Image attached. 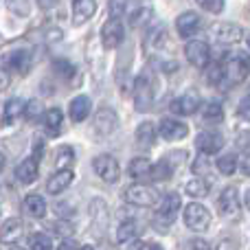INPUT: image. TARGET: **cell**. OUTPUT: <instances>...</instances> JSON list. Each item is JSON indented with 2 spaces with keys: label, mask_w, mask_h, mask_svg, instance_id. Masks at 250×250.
Masks as SVG:
<instances>
[{
  "label": "cell",
  "mask_w": 250,
  "mask_h": 250,
  "mask_svg": "<svg viewBox=\"0 0 250 250\" xmlns=\"http://www.w3.org/2000/svg\"><path fill=\"white\" fill-rule=\"evenodd\" d=\"M242 169H244V173H248V176H250V154L242 160Z\"/></svg>",
  "instance_id": "cell-47"
},
{
  "label": "cell",
  "mask_w": 250,
  "mask_h": 250,
  "mask_svg": "<svg viewBox=\"0 0 250 250\" xmlns=\"http://www.w3.org/2000/svg\"><path fill=\"white\" fill-rule=\"evenodd\" d=\"M215 250H239V244L233 237H224V239H220Z\"/></svg>",
  "instance_id": "cell-42"
},
{
  "label": "cell",
  "mask_w": 250,
  "mask_h": 250,
  "mask_svg": "<svg viewBox=\"0 0 250 250\" xmlns=\"http://www.w3.org/2000/svg\"><path fill=\"white\" fill-rule=\"evenodd\" d=\"M42 121H44V129H46L48 136H57L62 129V123H64V114H62L60 108H51L42 114Z\"/></svg>",
  "instance_id": "cell-24"
},
{
  "label": "cell",
  "mask_w": 250,
  "mask_h": 250,
  "mask_svg": "<svg viewBox=\"0 0 250 250\" xmlns=\"http://www.w3.org/2000/svg\"><path fill=\"white\" fill-rule=\"evenodd\" d=\"M73 171L70 169H60L57 173H53L51 178H48V182H46V191L51 195H57V193H62L64 189H68L70 187V182H73Z\"/></svg>",
  "instance_id": "cell-21"
},
{
  "label": "cell",
  "mask_w": 250,
  "mask_h": 250,
  "mask_svg": "<svg viewBox=\"0 0 250 250\" xmlns=\"http://www.w3.org/2000/svg\"><path fill=\"white\" fill-rule=\"evenodd\" d=\"M125 202L134 204V207H156L160 202L158 189L149 185H132L125 189Z\"/></svg>",
  "instance_id": "cell-1"
},
{
  "label": "cell",
  "mask_w": 250,
  "mask_h": 250,
  "mask_svg": "<svg viewBox=\"0 0 250 250\" xmlns=\"http://www.w3.org/2000/svg\"><path fill=\"white\" fill-rule=\"evenodd\" d=\"M244 204H246V207L250 208V189L246 191V195H244Z\"/></svg>",
  "instance_id": "cell-48"
},
{
  "label": "cell",
  "mask_w": 250,
  "mask_h": 250,
  "mask_svg": "<svg viewBox=\"0 0 250 250\" xmlns=\"http://www.w3.org/2000/svg\"><path fill=\"white\" fill-rule=\"evenodd\" d=\"M123 38H125V29H123L121 18H110L104 24V29H101V42H104V46L117 48L123 42Z\"/></svg>",
  "instance_id": "cell-10"
},
{
  "label": "cell",
  "mask_w": 250,
  "mask_h": 250,
  "mask_svg": "<svg viewBox=\"0 0 250 250\" xmlns=\"http://www.w3.org/2000/svg\"><path fill=\"white\" fill-rule=\"evenodd\" d=\"M22 207H24V213L29 217H35V220H40V217L46 215V202H44L42 195H26L24 202H22Z\"/></svg>",
  "instance_id": "cell-25"
},
{
  "label": "cell",
  "mask_w": 250,
  "mask_h": 250,
  "mask_svg": "<svg viewBox=\"0 0 250 250\" xmlns=\"http://www.w3.org/2000/svg\"><path fill=\"white\" fill-rule=\"evenodd\" d=\"M191 250H211V246L204 239H191Z\"/></svg>",
  "instance_id": "cell-43"
},
{
  "label": "cell",
  "mask_w": 250,
  "mask_h": 250,
  "mask_svg": "<svg viewBox=\"0 0 250 250\" xmlns=\"http://www.w3.org/2000/svg\"><path fill=\"white\" fill-rule=\"evenodd\" d=\"M90 110H92V101L88 99L86 95L75 97V99L70 101V105H68V114H70V119H73L75 123L86 121L88 114H90Z\"/></svg>",
  "instance_id": "cell-20"
},
{
  "label": "cell",
  "mask_w": 250,
  "mask_h": 250,
  "mask_svg": "<svg viewBox=\"0 0 250 250\" xmlns=\"http://www.w3.org/2000/svg\"><path fill=\"white\" fill-rule=\"evenodd\" d=\"M73 163H75L73 147H68V145L60 147V149H57V154H55V167H57V171H60V169H70V165H73Z\"/></svg>",
  "instance_id": "cell-29"
},
{
  "label": "cell",
  "mask_w": 250,
  "mask_h": 250,
  "mask_svg": "<svg viewBox=\"0 0 250 250\" xmlns=\"http://www.w3.org/2000/svg\"><path fill=\"white\" fill-rule=\"evenodd\" d=\"M217 204H220L222 215H235V213L239 211V193H237V189H235V187H226V189L220 193Z\"/></svg>",
  "instance_id": "cell-19"
},
{
  "label": "cell",
  "mask_w": 250,
  "mask_h": 250,
  "mask_svg": "<svg viewBox=\"0 0 250 250\" xmlns=\"http://www.w3.org/2000/svg\"><path fill=\"white\" fill-rule=\"evenodd\" d=\"M185 224L187 229L195 230V233H204V230H208V226H211V211H208L207 207H202V204L198 202H191L185 207Z\"/></svg>",
  "instance_id": "cell-2"
},
{
  "label": "cell",
  "mask_w": 250,
  "mask_h": 250,
  "mask_svg": "<svg viewBox=\"0 0 250 250\" xmlns=\"http://www.w3.org/2000/svg\"><path fill=\"white\" fill-rule=\"evenodd\" d=\"M198 4L208 13H220L224 9V0H198Z\"/></svg>",
  "instance_id": "cell-38"
},
{
  "label": "cell",
  "mask_w": 250,
  "mask_h": 250,
  "mask_svg": "<svg viewBox=\"0 0 250 250\" xmlns=\"http://www.w3.org/2000/svg\"><path fill=\"white\" fill-rule=\"evenodd\" d=\"M24 112V101L22 99H11L4 104V112H2V125H13Z\"/></svg>",
  "instance_id": "cell-26"
},
{
  "label": "cell",
  "mask_w": 250,
  "mask_h": 250,
  "mask_svg": "<svg viewBox=\"0 0 250 250\" xmlns=\"http://www.w3.org/2000/svg\"><path fill=\"white\" fill-rule=\"evenodd\" d=\"M92 169H95L97 176H99L104 182H108V185L117 182V180H119V176H121V169H119L117 158H112L110 154H101V156H97V158L92 160Z\"/></svg>",
  "instance_id": "cell-8"
},
{
  "label": "cell",
  "mask_w": 250,
  "mask_h": 250,
  "mask_svg": "<svg viewBox=\"0 0 250 250\" xmlns=\"http://www.w3.org/2000/svg\"><path fill=\"white\" fill-rule=\"evenodd\" d=\"M215 165H217V169H220V173H224V176H233V173L237 171V158H235L233 154L220 156Z\"/></svg>",
  "instance_id": "cell-34"
},
{
  "label": "cell",
  "mask_w": 250,
  "mask_h": 250,
  "mask_svg": "<svg viewBox=\"0 0 250 250\" xmlns=\"http://www.w3.org/2000/svg\"><path fill=\"white\" fill-rule=\"evenodd\" d=\"M90 222H92V230L97 237H105L110 226V208L105 204V200L95 198L90 202Z\"/></svg>",
  "instance_id": "cell-4"
},
{
  "label": "cell",
  "mask_w": 250,
  "mask_h": 250,
  "mask_svg": "<svg viewBox=\"0 0 250 250\" xmlns=\"http://www.w3.org/2000/svg\"><path fill=\"white\" fill-rule=\"evenodd\" d=\"M7 2H9V9L16 11L18 16H26L29 13V2L26 0H7Z\"/></svg>",
  "instance_id": "cell-39"
},
{
  "label": "cell",
  "mask_w": 250,
  "mask_h": 250,
  "mask_svg": "<svg viewBox=\"0 0 250 250\" xmlns=\"http://www.w3.org/2000/svg\"><path fill=\"white\" fill-rule=\"evenodd\" d=\"M154 104V82L147 75H138L134 82V108L145 112Z\"/></svg>",
  "instance_id": "cell-3"
},
{
  "label": "cell",
  "mask_w": 250,
  "mask_h": 250,
  "mask_svg": "<svg viewBox=\"0 0 250 250\" xmlns=\"http://www.w3.org/2000/svg\"><path fill=\"white\" fill-rule=\"evenodd\" d=\"M97 11V2L95 0H73V22L75 24H83L88 22Z\"/></svg>",
  "instance_id": "cell-22"
},
{
  "label": "cell",
  "mask_w": 250,
  "mask_h": 250,
  "mask_svg": "<svg viewBox=\"0 0 250 250\" xmlns=\"http://www.w3.org/2000/svg\"><path fill=\"white\" fill-rule=\"evenodd\" d=\"M22 235H24V224H22V220H18V217H9V220L0 226V244H2V246H13V244H18L22 239Z\"/></svg>",
  "instance_id": "cell-14"
},
{
  "label": "cell",
  "mask_w": 250,
  "mask_h": 250,
  "mask_svg": "<svg viewBox=\"0 0 250 250\" xmlns=\"http://www.w3.org/2000/svg\"><path fill=\"white\" fill-rule=\"evenodd\" d=\"M202 117H204V121H211V123L222 121V119H224V105H222L220 101H211V104L204 105Z\"/></svg>",
  "instance_id": "cell-30"
},
{
  "label": "cell",
  "mask_w": 250,
  "mask_h": 250,
  "mask_svg": "<svg viewBox=\"0 0 250 250\" xmlns=\"http://www.w3.org/2000/svg\"><path fill=\"white\" fill-rule=\"evenodd\" d=\"M187 193L191 198H204L208 193V182L204 178H193V180L187 182Z\"/></svg>",
  "instance_id": "cell-32"
},
{
  "label": "cell",
  "mask_w": 250,
  "mask_h": 250,
  "mask_svg": "<svg viewBox=\"0 0 250 250\" xmlns=\"http://www.w3.org/2000/svg\"><path fill=\"white\" fill-rule=\"evenodd\" d=\"M185 55L189 60V64L195 66V68H207L211 64V48H208V44L204 40H191V42H187Z\"/></svg>",
  "instance_id": "cell-7"
},
{
  "label": "cell",
  "mask_w": 250,
  "mask_h": 250,
  "mask_svg": "<svg viewBox=\"0 0 250 250\" xmlns=\"http://www.w3.org/2000/svg\"><path fill=\"white\" fill-rule=\"evenodd\" d=\"M248 92H250V86H248Z\"/></svg>",
  "instance_id": "cell-51"
},
{
  "label": "cell",
  "mask_w": 250,
  "mask_h": 250,
  "mask_svg": "<svg viewBox=\"0 0 250 250\" xmlns=\"http://www.w3.org/2000/svg\"><path fill=\"white\" fill-rule=\"evenodd\" d=\"M156 136H158V129H156L154 123L145 121V123L138 125V129H136V143H138V147H143V149H149V147H154Z\"/></svg>",
  "instance_id": "cell-23"
},
{
  "label": "cell",
  "mask_w": 250,
  "mask_h": 250,
  "mask_svg": "<svg viewBox=\"0 0 250 250\" xmlns=\"http://www.w3.org/2000/svg\"><path fill=\"white\" fill-rule=\"evenodd\" d=\"M53 68H55L60 75H64V77H73L75 75V66L70 64L68 60H55L53 62Z\"/></svg>",
  "instance_id": "cell-36"
},
{
  "label": "cell",
  "mask_w": 250,
  "mask_h": 250,
  "mask_svg": "<svg viewBox=\"0 0 250 250\" xmlns=\"http://www.w3.org/2000/svg\"><path fill=\"white\" fill-rule=\"evenodd\" d=\"M29 250H53V242L46 233H33L26 242Z\"/></svg>",
  "instance_id": "cell-31"
},
{
  "label": "cell",
  "mask_w": 250,
  "mask_h": 250,
  "mask_svg": "<svg viewBox=\"0 0 250 250\" xmlns=\"http://www.w3.org/2000/svg\"><path fill=\"white\" fill-rule=\"evenodd\" d=\"M182 202L178 193H167L158 204H156V222L165 226H171V222L176 220L178 211H180Z\"/></svg>",
  "instance_id": "cell-5"
},
{
  "label": "cell",
  "mask_w": 250,
  "mask_h": 250,
  "mask_svg": "<svg viewBox=\"0 0 250 250\" xmlns=\"http://www.w3.org/2000/svg\"><path fill=\"white\" fill-rule=\"evenodd\" d=\"M77 250H95L92 246H83V248H77Z\"/></svg>",
  "instance_id": "cell-50"
},
{
  "label": "cell",
  "mask_w": 250,
  "mask_h": 250,
  "mask_svg": "<svg viewBox=\"0 0 250 250\" xmlns=\"http://www.w3.org/2000/svg\"><path fill=\"white\" fill-rule=\"evenodd\" d=\"M38 2H40V7L42 9H51V7H55L57 0H38Z\"/></svg>",
  "instance_id": "cell-46"
},
{
  "label": "cell",
  "mask_w": 250,
  "mask_h": 250,
  "mask_svg": "<svg viewBox=\"0 0 250 250\" xmlns=\"http://www.w3.org/2000/svg\"><path fill=\"white\" fill-rule=\"evenodd\" d=\"M141 230L136 220H125L121 226L117 229V244H127V242H134Z\"/></svg>",
  "instance_id": "cell-27"
},
{
  "label": "cell",
  "mask_w": 250,
  "mask_h": 250,
  "mask_svg": "<svg viewBox=\"0 0 250 250\" xmlns=\"http://www.w3.org/2000/svg\"><path fill=\"white\" fill-rule=\"evenodd\" d=\"M57 250H77V244H75L70 237H66L64 242L60 244V248H57Z\"/></svg>",
  "instance_id": "cell-45"
},
{
  "label": "cell",
  "mask_w": 250,
  "mask_h": 250,
  "mask_svg": "<svg viewBox=\"0 0 250 250\" xmlns=\"http://www.w3.org/2000/svg\"><path fill=\"white\" fill-rule=\"evenodd\" d=\"M4 169V154H0V171Z\"/></svg>",
  "instance_id": "cell-49"
},
{
  "label": "cell",
  "mask_w": 250,
  "mask_h": 250,
  "mask_svg": "<svg viewBox=\"0 0 250 250\" xmlns=\"http://www.w3.org/2000/svg\"><path fill=\"white\" fill-rule=\"evenodd\" d=\"M26 117V121H35V119H40V114H42V104H40L38 99L29 101V104H24V112H22Z\"/></svg>",
  "instance_id": "cell-35"
},
{
  "label": "cell",
  "mask_w": 250,
  "mask_h": 250,
  "mask_svg": "<svg viewBox=\"0 0 250 250\" xmlns=\"http://www.w3.org/2000/svg\"><path fill=\"white\" fill-rule=\"evenodd\" d=\"M195 147L202 151L204 156L208 154H217V151L224 147V136L215 129H208V132H200L195 138Z\"/></svg>",
  "instance_id": "cell-12"
},
{
  "label": "cell",
  "mask_w": 250,
  "mask_h": 250,
  "mask_svg": "<svg viewBox=\"0 0 250 250\" xmlns=\"http://www.w3.org/2000/svg\"><path fill=\"white\" fill-rule=\"evenodd\" d=\"M7 86H9V70L2 66L0 68V90H4Z\"/></svg>",
  "instance_id": "cell-44"
},
{
  "label": "cell",
  "mask_w": 250,
  "mask_h": 250,
  "mask_svg": "<svg viewBox=\"0 0 250 250\" xmlns=\"http://www.w3.org/2000/svg\"><path fill=\"white\" fill-rule=\"evenodd\" d=\"M200 29H202V22H200V16L195 11H185L176 18V31L182 40L193 38Z\"/></svg>",
  "instance_id": "cell-11"
},
{
  "label": "cell",
  "mask_w": 250,
  "mask_h": 250,
  "mask_svg": "<svg viewBox=\"0 0 250 250\" xmlns=\"http://www.w3.org/2000/svg\"><path fill=\"white\" fill-rule=\"evenodd\" d=\"M237 117L244 119V121H250V95L244 97L237 105Z\"/></svg>",
  "instance_id": "cell-40"
},
{
  "label": "cell",
  "mask_w": 250,
  "mask_h": 250,
  "mask_svg": "<svg viewBox=\"0 0 250 250\" xmlns=\"http://www.w3.org/2000/svg\"><path fill=\"white\" fill-rule=\"evenodd\" d=\"M117 127V114L110 108H101L95 117V123H92V129H95L97 136H110Z\"/></svg>",
  "instance_id": "cell-16"
},
{
  "label": "cell",
  "mask_w": 250,
  "mask_h": 250,
  "mask_svg": "<svg viewBox=\"0 0 250 250\" xmlns=\"http://www.w3.org/2000/svg\"><path fill=\"white\" fill-rule=\"evenodd\" d=\"M167 178H171V163H167V160H160V163L151 165L149 180H167Z\"/></svg>",
  "instance_id": "cell-33"
},
{
  "label": "cell",
  "mask_w": 250,
  "mask_h": 250,
  "mask_svg": "<svg viewBox=\"0 0 250 250\" xmlns=\"http://www.w3.org/2000/svg\"><path fill=\"white\" fill-rule=\"evenodd\" d=\"M149 171H151V163L147 158H134L127 167V173L132 178H136V180H145V178H149Z\"/></svg>",
  "instance_id": "cell-28"
},
{
  "label": "cell",
  "mask_w": 250,
  "mask_h": 250,
  "mask_svg": "<svg viewBox=\"0 0 250 250\" xmlns=\"http://www.w3.org/2000/svg\"><path fill=\"white\" fill-rule=\"evenodd\" d=\"M38 163L40 160L35 158V156H29V158H24L16 167V178L22 182V185H31V182L38 180V173H40Z\"/></svg>",
  "instance_id": "cell-17"
},
{
  "label": "cell",
  "mask_w": 250,
  "mask_h": 250,
  "mask_svg": "<svg viewBox=\"0 0 250 250\" xmlns=\"http://www.w3.org/2000/svg\"><path fill=\"white\" fill-rule=\"evenodd\" d=\"M127 250H163V246H158L154 242H132V246Z\"/></svg>",
  "instance_id": "cell-41"
},
{
  "label": "cell",
  "mask_w": 250,
  "mask_h": 250,
  "mask_svg": "<svg viewBox=\"0 0 250 250\" xmlns=\"http://www.w3.org/2000/svg\"><path fill=\"white\" fill-rule=\"evenodd\" d=\"M211 38L215 40L220 46H230V44H237L239 40L244 38V31L239 29L237 24L224 22V24H215V26H213Z\"/></svg>",
  "instance_id": "cell-9"
},
{
  "label": "cell",
  "mask_w": 250,
  "mask_h": 250,
  "mask_svg": "<svg viewBox=\"0 0 250 250\" xmlns=\"http://www.w3.org/2000/svg\"><path fill=\"white\" fill-rule=\"evenodd\" d=\"M51 230L57 233L60 237H70V235H73V224H70V222H53Z\"/></svg>",
  "instance_id": "cell-37"
},
{
  "label": "cell",
  "mask_w": 250,
  "mask_h": 250,
  "mask_svg": "<svg viewBox=\"0 0 250 250\" xmlns=\"http://www.w3.org/2000/svg\"><path fill=\"white\" fill-rule=\"evenodd\" d=\"M248 44H250V42H248Z\"/></svg>",
  "instance_id": "cell-52"
},
{
  "label": "cell",
  "mask_w": 250,
  "mask_h": 250,
  "mask_svg": "<svg viewBox=\"0 0 250 250\" xmlns=\"http://www.w3.org/2000/svg\"><path fill=\"white\" fill-rule=\"evenodd\" d=\"M200 105H202V99H200V95L195 90H189L187 95L178 97L176 101L171 104V110L176 114H182V117H189V114L198 112Z\"/></svg>",
  "instance_id": "cell-15"
},
{
  "label": "cell",
  "mask_w": 250,
  "mask_h": 250,
  "mask_svg": "<svg viewBox=\"0 0 250 250\" xmlns=\"http://www.w3.org/2000/svg\"><path fill=\"white\" fill-rule=\"evenodd\" d=\"M158 134L165 138V141H182V138L189 134V125L178 121V119H163L158 125Z\"/></svg>",
  "instance_id": "cell-13"
},
{
  "label": "cell",
  "mask_w": 250,
  "mask_h": 250,
  "mask_svg": "<svg viewBox=\"0 0 250 250\" xmlns=\"http://www.w3.org/2000/svg\"><path fill=\"white\" fill-rule=\"evenodd\" d=\"M250 73V60L246 53L233 55L229 62L224 64V77L229 79V83H239L248 77Z\"/></svg>",
  "instance_id": "cell-6"
},
{
  "label": "cell",
  "mask_w": 250,
  "mask_h": 250,
  "mask_svg": "<svg viewBox=\"0 0 250 250\" xmlns=\"http://www.w3.org/2000/svg\"><path fill=\"white\" fill-rule=\"evenodd\" d=\"M31 66V55L29 51H24V48H18V51H11L7 55V60H4V68L11 73V70H16V73H26Z\"/></svg>",
  "instance_id": "cell-18"
}]
</instances>
